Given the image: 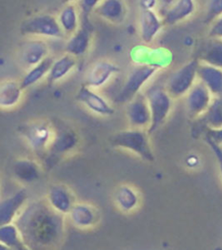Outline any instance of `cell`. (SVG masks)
Wrapping results in <instances>:
<instances>
[{"instance_id": "cell-1", "label": "cell", "mask_w": 222, "mask_h": 250, "mask_svg": "<svg viewBox=\"0 0 222 250\" xmlns=\"http://www.w3.org/2000/svg\"><path fill=\"white\" fill-rule=\"evenodd\" d=\"M65 219L46 201L39 200L27 203L15 225L28 250H53L65 236Z\"/></svg>"}, {"instance_id": "cell-2", "label": "cell", "mask_w": 222, "mask_h": 250, "mask_svg": "<svg viewBox=\"0 0 222 250\" xmlns=\"http://www.w3.org/2000/svg\"><path fill=\"white\" fill-rule=\"evenodd\" d=\"M58 130L52 123L44 119L28 122L20 129V133L29 149L44 158L56 139Z\"/></svg>"}, {"instance_id": "cell-3", "label": "cell", "mask_w": 222, "mask_h": 250, "mask_svg": "<svg viewBox=\"0 0 222 250\" xmlns=\"http://www.w3.org/2000/svg\"><path fill=\"white\" fill-rule=\"evenodd\" d=\"M149 131L131 129L120 130L110 139L111 146L132 152L147 162H153L154 154L151 148Z\"/></svg>"}, {"instance_id": "cell-4", "label": "cell", "mask_w": 222, "mask_h": 250, "mask_svg": "<svg viewBox=\"0 0 222 250\" xmlns=\"http://www.w3.org/2000/svg\"><path fill=\"white\" fill-rule=\"evenodd\" d=\"M198 60H192L185 63L170 76L164 89L173 100L186 96L198 82Z\"/></svg>"}, {"instance_id": "cell-5", "label": "cell", "mask_w": 222, "mask_h": 250, "mask_svg": "<svg viewBox=\"0 0 222 250\" xmlns=\"http://www.w3.org/2000/svg\"><path fill=\"white\" fill-rule=\"evenodd\" d=\"M22 33L28 37L42 39H60L64 36L57 17L50 14H39L26 20L21 27Z\"/></svg>"}, {"instance_id": "cell-6", "label": "cell", "mask_w": 222, "mask_h": 250, "mask_svg": "<svg viewBox=\"0 0 222 250\" xmlns=\"http://www.w3.org/2000/svg\"><path fill=\"white\" fill-rule=\"evenodd\" d=\"M157 70V67L150 64H140L136 66L128 75L122 90L117 94L115 100L116 103L128 104L133 101L140 94L141 89L154 77Z\"/></svg>"}, {"instance_id": "cell-7", "label": "cell", "mask_w": 222, "mask_h": 250, "mask_svg": "<svg viewBox=\"0 0 222 250\" xmlns=\"http://www.w3.org/2000/svg\"><path fill=\"white\" fill-rule=\"evenodd\" d=\"M151 113V126L149 133H152L164 124L173 107V98L163 87H152L145 94Z\"/></svg>"}, {"instance_id": "cell-8", "label": "cell", "mask_w": 222, "mask_h": 250, "mask_svg": "<svg viewBox=\"0 0 222 250\" xmlns=\"http://www.w3.org/2000/svg\"><path fill=\"white\" fill-rule=\"evenodd\" d=\"M50 55L48 43L42 39L29 38L25 40L17 52V61L20 67L26 71L43 62Z\"/></svg>"}, {"instance_id": "cell-9", "label": "cell", "mask_w": 222, "mask_h": 250, "mask_svg": "<svg viewBox=\"0 0 222 250\" xmlns=\"http://www.w3.org/2000/svg\"><path fill=\"white\" fill-rule=\"evenodd\" d=\"M118 72L119 67L116 63L107 59L99 60L88 68L85 76L84 85L97 91L111 82Z\"/></svg>"}, {"instance_id": "cell-10", "label": "cell", "mask_w": 222, "mask_h": 250, "mask_svg": "<svg viewBox=\"0 0 222 250\" xmlns=\"http://www.w3.org/2000/svg\"><path fill=\"white\" fill-rule=\"evenodd\" d=\"M185 98V107L191 118L203 117L213 102V97L203 83L194 84Z\"/></svg>"}, {"instance_id": "cell-11", "label": "cell", "mask_w": 222, "mask_h": 250, "mask_svg": "<svg viewBox=\"0 0 222 250\" xmlns=\"http://www.w3.org/2000/svg\"><path fill=\"white\" fill-rule=\"evenodd\" d=\"M126 116L129 128L149 131L152 119L145 94L140 93L127 104Z\"/></svg>"}, {"instance_id": "cell-12", "label": "cell", "mask_w": 222, "mask_h": 250, "mask_svg": "<svg viewBox=\"0 0 222 250\" xmlns=\"http://www.w3.org/2000/svg\"><path fill=\"white\" fill-rule=\"evenodd\" d=\"M77 100L87 109L96 116L108 117L113 116L115 113L113 106L104 97L98 93L95 90H92L84 84L77 92Z\"/></svg>"}, {"instance_id": "cell-13", "label": "cell", "mask_w": 222, "mask_h": 250, "mask_svg": "<svg viewBox=\"0 0 222 250\" xmlns=\"http://www.w3.org/2000/svg\"><path fill=\"white\" fill-rule=\"evenodd\" d=\"M45 201L53 210L67 217L77 203L74 193L63 184H53L47 190Z\"/></svg>"}, {"instance_id": "cell-14", "label": "cell", "mask_w": 222, "mask_h": 250, "mask_svg": "<svg viewBox=\"0 0 222 250\" xmlns=\"http://www.w3.org/2000/svg\"><path fill=\"white\" fill-rule=\"evenodd\" d=\"M92 27L87 21V15L82 18L77 32L68 38L65 44V52L75 58L85 55L92 44Z\"/></svg>"}, {"instance_id": "cell-15", "label": "cell", "mask_w": 222, "mask_h": 250, "mask_svg": "<svg viewBox=\"0 0 222 250\" xmlns=\"http://www.w3.org/2000/svg\"><path fill=\"white\" fill-rule=\"evenodd\" d=\"M78 143L77 134L70 130L57 131L56 139L53 142L52 147L49 150L44 157L45 164L47 166H53L57 163L59 159L77 147Z\"/></svg>"}, {"instance_id": "cell-16", "label": "cell", "mask_w": 222, "mask_h": 250, "mask_svg": "<svg viewBox=\"0 0 222 250\" xmlns=\"http://www.w3.org/2000/svg\"><path fill=\"white\" fill-rule=\"evenodd\" d=\"M28 195L25 189H20L13 195L5 198L0 205V224L5 226L15 223L20 213L27 205Z\"/></svg>"}, {"instance_id": "cell-17", "label": "cell", "mask_w": 222, "mask_h": 250, "mask_svg": "<svg viewBox=\"0 0 222 250\" xmlns=\"http://www.w3.org/2000/svg\"><path fill=\"white\" fill-rule=\"evenodd\" d=\"M67 217L73 226L83 230L92 228L100 220V214L96 208L85 202H77Z\"/></svg>"}, {"instance_id": "cell-18", "label": "cell", "mask_w": 222, "mask_h": 250, "mask_svg": "<svg viewBox=\"0 0 222 250\" xmlns=\"http://www.w3.org/2000/svg\"><path fill=\"white\" fill-rule=\"evenodd\" d=\"M196 11V3L192 0H179L173 1L165 6V9L161 16L163 23L174 25L179 23L184 20L188 19Z\"/></svg>"}, {"instance_id": "cell-19", "label": "cell", "mask_w": 222, "mask_h": 250, "mask_svg": "<svg viewBox=\"0 0 222 250\" xmlns=\"http://www.w3.org/2000/svg\"><path fill=\"white\" fill-rule=\"evenodd\" d=\"M160 15L153 9H142L139 20L140 39L145 43H150L158 35L163 27Z\"/></svg>"}, {"instance_id": "cell-20", "label": "cell", "mask_w": 222, "mask_h": 250, "mask_svg": "<svg viewBox=\"0 0 222 250\" xmlns=\"http://www.w3.org/2000/svg\"><path fill=\"white\" fill-rule=\"evenodd\" d=\"M56 17L64 36L68 38L77 32L82 21L79 5L75 2H68L63 5Z\"/></svg>"}, {"instance_id": "cell-21", "label": "cell", "mask_w": 222, "mask_h": 250, "mask_svg": "<svg viewBox=\"0 0 222 250\" xmlns=\"http://www.w3.org/2000/svg\"><path fill=\"white\" fill-rule=\"evenodd\" d=\"M24 89L22 83L15 79H6L1 82L0 106L3 110L14 109L23 98Z\"/></svg>"}, {"instance_id": "cell-22", "label": "cell", "mask_w": 222, "mask_h": 250, "mask_svg": "<svg viewBox=\"0 0 222 250\" xmlns=\"http://www.w3.org/2000/svg\"><path fill=\"white\" fill-rule=\"evenodd\" d=\"M198 79L207 87L213 98H222V68L199 62Z\"/></svg>"}, {"instance_id": "cell-23", "label": "cell", "mask_w": 222, "mask_h": 250, "mask_svg": "<svg viewBox=\"0 0 222 250\" xmlns=\"http://www.w3.org/2000/svg\"><path fill=\"white\" fill-rule=\"evenodd\" d=\"M94 11L102 19L112 24H119L126 18V5L124 1L106 0L99 2Z\"/></svg>"}, {"instance_id": "cell-24", "label": "cell", "mask_w": 222, "mask_h": 250, "mask_svg": "<svg viewBox=\"0 0 222 250\" xmlns=\"http://www.w3.org/2000/svg\"><path fill=\"white\" fill-rule=\"evenodd\" d=\"M13 173L15 178L22 183H33L40 178L41 168L34 160L21 158L15 161L13 165Z\"/></svg>"}, {"instance_id": "cell-25", "label": "cell", "mask_w": 222, "mask_h": 250, "mask_svg": "<svg viewBox=\"0 0 222 250\" xmlns=\"http://www.w3.org/2000/svg\"><path fill=\"white\" fill-rule=\"evenodd\" d=\"M77 66V58L68 53H65L59 58L54 60L50 69L48 77L46 78L49 84L60 82L72 72Z\"/></svg>"}, {"instance_id": "cell-26", "label": "cell", "mask_w": 222, "mask_h": 250, "mask_svg": "<svg viewBox=\"0 0 222 250\" xmlns=\"http://www.w3.org/2000/svg\"><path fill=\"white\" fill-rule=\"evenodd\" d=\"M116 207L124 212H131L138 207L140 195L135 188L129 185H121L114 193Z\"/></svg>"}, {"instance_id": "cell-27", "label": "cell", "mask_w": 222, "mask_h": 250, "mask_svg": "<svg viewBox=\"0 0 222 250\" xmlns=\"http://www.w3.org/2000/svg\"><path fill=\"white\" fill-rule=\"evenodd\" d=\"M198 62L222 68V39H210L204 44Z\"/></svg>"}, {"instance_id": "cell-28", "label": "cell", "mask_w": 222, "mask_h": 250, "mask_svg": "<svg viewBox=\"0 0 222 250\" xmlns=\"http://www.w3.org/2000/svg\"><path fill=\"white\" fill-rule=\"evenodd\" d=\"M53 62L54 59L52 56H49L43 62L26 71L24 77H22V80L21 81L22 88L25 90L29 87L37 84L44 78H47Z\"/></svg>"}, {"instance_id": "cell-29", "label": "cell", "mask_w": 222, "mask_h": 250, "mask_svg": "<svg viewBox=\"0 0 222 250\" xmlns=\"http://www.w3.org/2000/svg\"><path fill=\"white\" fill-rule=\"evenodd\" d=\"M0 244L6 246L12 250H29L22 240L19 230L15 223L1 226Z\"/></svg>"}, {"instance_id": "cell-30", "label": "cell", "mask_w": 222, "mask_h": 250, "mask_svg": "<svg viewBox=\"0 0 222 250\" xmlns=\"http://www.w3.org/2000/svg\"><path fill=\"white\" fill-rule=\"evenodd\" d=\"M202 119L208 129H222V98H213L211 106Z\"/></svg>"}, {"instance_id": "cell-31", "label": "cell", "mask_w": 222, "mask_h": 250, "mask_svg": "<svg viewBox=\"0 0 222 250\" xmlns=\"http://www.w3.org/2000/svg\"><path fill=\"white\" fill-rule=\"evenodd\" d=\"M222 16V0L209 1L206 13V21H213Z\"/></svg>"}, {"instance_id": "cell-32", "label": "cell", "mask_w": 222, "mask_h": 250, "mask_svg": "<svg viewBox=\"0 0 222 250\" xmlns=\"http://www.w3.org/2000/svg\"><path fill=\"white\" fill-rule=\"evenodd\" d=\"M209 36L211 39H222V16L213 21L209 29Z\"/></svg>"}, {"instance_id": "cell-33", "label": "cell", "mask_w": 222, "mask_h": 250, "mask_svg": "<svg viewBox=\"0 0 222 250\" xmlns=\"http://www.w3.org/2000/svg\"><path fill=\"white\" fill-rule=\"evenodd\" d=\"M206 142L213 150V154H215V156H216L220 171H221L222 176V148L221 147V146L214 143L213 140H209L207 138H206Z\"/></svg>"}, {"instance_id": "cell-34", "label": "cell", "mask_w": 222, "mask_h": 250, "mask_svg": "<svg viewBox=\"0 0 222 250\" xmlns=\"http://www.w3.org/2000/svg\"><path fill=\"white\" fill-rule=\"evenodd\" d=\"M206 138L209 140H213L214 143L221 146L222 145V129H216V130H212L208 129Z\"/></svg>"}, {"instance_id": "cell-35", "label": "cell", "mask_w": 222, "mask_h": 250, "mask_svg": "<svg viewBox=\"0 0 222 250\" xmlns=\"http://www.w3.org/2000/svg\"><path fill=\"white\" fill-rule=\"evenodd\" d=\"M0 250H12L8 247H6L5 245H3V244H0Z\"/></svg>"}]
</instances>
